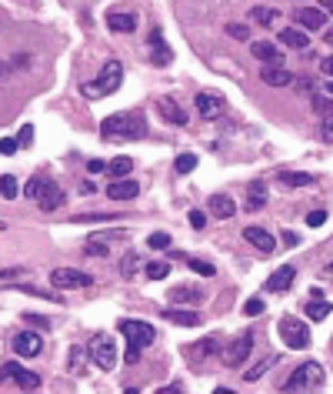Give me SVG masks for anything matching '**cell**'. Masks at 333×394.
<instances>
[{
    "instance_id": "cell-9",
    "label": "cell",
    "mask_w": 333,
    "mask_h": 394,
    "mask_svg": "<svg viewBox=\"0 0 333 394\" xmlns=\"http://www.w3.org/2000/svg\"><path fill=\"white\" fill-rule=\"evenodd\" d=\"M194 104H197V114H200L204 121H213V117H224V114H227V101H224L217 90H204V94H197V97H194Z\"/></svg>"
},
{
    "instance_id": "cell-31",
    "label": "cell",
    "mask_w": 333,
    "mask_h": 394,
    "mask_svg": "<svg viewBox=\"0 0 333 394\" xmlns=\"http://www.w3.org/2000/svg\"><path fill=\"white\" fill-rule=\"evenodd\" d=\"M0 194H3V201H14V197L21 194V187H17V177H14V174H3V177H0Z\"/></svg>"
},
{
    "instance_id": "cell-15",
    "label": "cell",
    "mask_w": 333,
    "mask_h": 394,
    "mask_svg": "<svg viewBox=\"0 0 333 394\" xmlns=\"http://www.w3.org/2000/svg\"><path fill=\"white\" fill-rule=\"evenodd\" d=\"M64 201H67V194H64V187L57 184V181H47L44 190H40V197H37V204H40L44 210H57Z\"/></svg>"
},
{
    "instance_id": "cell-8",
    "label": "cell",
    "mask_w": 333,
    "mask_h": 394,
    "mask_svg": "<svg viewBox=\"0 0 333 394\" xmlns=\"http://www.w3.org/2000/svg\"><path fill=\"white\" fill-rule=\"evenodd\" d=\"M250 351H254V334H237V338L227 344V351H224V365H227V368H240V365L250 358Z\"/></svg>"
},
{
    "instance_id": "cell-27",
    "label": "cell",
    "mask_w": 333,
    "mask_h": 394,
    "mask_svg": "<svg viewBox=\"0 0 333 394\" xmlns=\"http://www.w3.org/2000/svg\"><path fill=\"white\" fill-rule=\"evenodd\" d=\"M247 210H256V208H263V201H267V184L263 181H254V184L247 187Z\"/></svg>"
},
{
    "instance_id": "cell-33",
    "label": "cell",
    "mask_w": 333,
    "mask_h": 394,
    "mask_svg": "<svg viewBox=\"0 0 333 394\" xmlns=\"http://www.w3.org/2000/svg\"><path fill=\"white\" fill-rule=\"evenodd\" d=\"M167 274H170V264H167V261H154V264H147V278H150V281H163Z\"/></svg>"
},
{
    "instance_id": "cell-10",
    "label": "cell",
    "mask_w": 333,
    "mask_h": 394,
    "mask_svg": "<svg viewBox=\"0 0 333 394\" xmlns=\"http://www.w3.org/2000/svg\"><path fill=\"white\" fill-rule=\"evenodd\" d=\"M0 381H14V384H21L27 391H37V388H40V378H37L34 371L21 368V365H3V368H0Z\"/></svg>"
},
{
    "instance_id": "cell-60",
    "label": "cell",
    "mask_w": 333,
    "mask_h": 394,
    "mask_svg": "<svg viewBox=\"0 0 333 394\" xmlns=\"http://www.w3.org/2000/svg\"><path fill=\"white\" fill-rule=\"evenodd\" d=\"M323 278H333V264H327V267H323Z\"/></svg>"
},
{
    "instance_id": "cell-13",
    "label": "cell",
    "mask_w": 333,
    "mask_h": 394,
    "mask_svg": "<svg viewBox=\"0 0 333 394\" xmlns=\"http://www.w3.org/2000/svg\"><path fill=\"white\" fill-rule=\"evenodd\" d=\"M147 44H150V57H154L157 67H167V64L174 60V51H170V44L163 40V34H160V30L150 34V40H147Z\"/></svg>"
},
{
    "instance_id": "cell-42",
    "label": "cell",
    "mask_w": 333,
    "mask_h": 394,
    "mask_svg": "<svg viewBox=\"0 0 333 394\" xmlns=\"http://www.w3.org/2000/svg\"><path fill=\"white\" fill-rule=\"evenodd\" d=\"M17 147H21V140H14V137H3V140H0V154H3V158L17 154Z\"/></svg>"
},
{
    "instance_id": "cell-54",
    "label": "cell",
    "mask_w": 333,
    "mask_h": 394,
    "mask_svg": "<svg viewBox=\"0 0 333 394\" xmlns=\"http://www.w3.org/2000/svg\"><path fill=\"white\" fill-rule=\"evenodd\" d=\"M297 244H300V237H297V234H287V231H283V247H297Z\"/></svg>"
},
{
    "instance_id": "cell-38",
    "label": "cell",
    "mask_w": 333,
    "mask_h": 394,
    "mask_svg": "<svg viewBox=\"0 0 333 394\" xmlns=\"http://www.w3.org/2000/svg\"><path fill=\"white\" fill-rule=\"evenodd\" d=\"M174 167H177V174H190V171L197 167V154H180Z\"/></svg>"
},
{
    "instance_id": "cell-24",
    "label": "cell",
    "mask_w": 333,
    "mask_h": 394,
    "mask_svg": "<svg viewBox=\"0 0 333 394\" xmlns=\"http://www.w3.org/2000/svg\"><path fill=\"white\" fill-rule=\"evenodd\" d=\"M280 184L283 187H313L317 177H313V174H304V171H283Z\"/></svg>"
},
{
    "instance_id": "cell-19",
    "label": "cell",
    "mask_w": 333,
    "mask_h": 394,
    "mask_svg": "<svg viewBox=\"0 0 333 394\" xmlns=\"http://www.w3.org/2000/svg\"><path fill=\"white\" fill-rule=\"evenodd\" d=\"M243 237H247L254 247H260L263 254H274V247H277V241L270 237V231H263V227H256V224H250V227L243 231Z\"/></svg>"
},
{
    "instance_id": "cell-48",
    "label": "cell",
    "mask_w": 333,
    "mask_h": 394,
    "mask_svg": "<svg viewBox=\"0 0 333 394\" xmlns=\"http://www.w3.org/2000/svg\"><path fill=\"white\" fill-rule=\"evenodd\" d=\"M190 224H194V227H204V224H207L204 210H190Z\"/></svg>"
},
{
    "instance_id": "cell-23",
    "label": "cell",
    "mask_w": 333,
    "mask_h": 394,
    "mask_svg": "<svg viewBox=\"0 0 333 394\" xmlns=\"http://www.w3.org/2000/svg\"><path fill=\"white\" fill-rule=\"evenodd\" d=\"M163 317L180 324V328H197L200 324V317L194 315V311H183V308H163Z\"/></svg>"
},
{
    "instance_id": "cell-49",
    "label": "cell",
    "mask_w": 333,
    "mask_h": 394,
    "mask_svg": "<svg viewBox=\"0 0 333 394\" xmlns=\"http://www.w3.org/2000/svg\"><path fill=\"white\" fill-rule=\"evenodd\" d=\"M107 167H110V164H103V160H90V164H87V171H90V174H103Z\"/></svg>"
},
{
    "instance_id": "cell-40",
    "label": "cell",
    "mask_w": 333,
    "mask_h": 394,
    "mask_svg": "<svg viewBox=\"0 0 333 394\" xmlns=\"http://www.w3.org/2000/svg\"><path fill=\"white\" fill-rule=\"evenodd\" d=\"M154 251H167L170 247V234H163V231H157V234H150V241H147Z\"/></svg>"
},
{
    "instance_id": "cell-12",
    "label": "cell",
    "mask_w": 333,
    "mask_h": 394,
    "mask_svg": "<svg viewBox=\"0 0 333 394\" xmlns=\"http://www.w3.org/2000/svg\"><path fill=\"white\" fill-rule=\"evenodd\" d=\"M293 21H297V27H304V30H323L327 10H323V7H300V10L293 14Z\"/></svg>"
},
{
    "instance_id": "cell-61",
    "label": "cell",
    "mask_w": 333,
    "mask_h": 394,
    "mask_svg": "<svg viewBox=\"0 0 333 394\" xmlns=\"http://www.w3.org/2000/svg\"><path fill=\"white\" fill-rule=\"evenodd\" d=\"M327 94H330V97H333V77H330V84H327Z\"/></svg>"
},
{
    "instance_id": "cell-41",
    "label": "cell",
    "mask_w": 333,
    "mask_h": 394,
    "mask_svg": "<svg viewBox=\"0 0 333 394\" xmlns=\"http://www.w3.org/2000/svg\"><path fill=\"white\" fill-rule=\"evenodd\" d=\"M274 361H277V358H274V354H270V358H267V361H263V365H260V368H250V371H247V374H243V378H247V381H256V378H260V374H267V368H270V365H274Z\"/></svg>"
},
{
    "instance_id": "cell-25",
    "label": "cell",
    "mask_w": 333,
    "mask_h": 394,
    "mask_svg": "<svg viewBox=\"0 0 333 394\" xmlns=\"http://www.w3.org/2000/svg\"><path fill=\"white\" fill-rule=\"evenodd\" d=\"M250 51H254L256 60H270V64H277V60H280V47H277V44H270V40H256V44H250Z\"/></svg>"
},
{
    "instance_id": "cell-45",
    "label": "cell",
    "mask_w": 333,
    "mask_h": 394,
    "mask_svg": "<svg viewBox=\"0 0 333 394\" xmlns=\"http://www.w3.org/2000/svg\"><path fill=\"white\" fill-rule=\"evenodd\" d=\"M320 137H323L327 144H333V114H330V117H323V124H320Z\"/></svg>"
},
{
    "instance_id": "cell-5",
    "label": "cell",
    "mask_w": 333,
    "mask_h": 394,
    "mask_svg": "<svg viewBox=\"0 0 333 394\" xmlns=\"http://www.w3.org/2000/svg\"><path fill=\"white\" fill-rule=\"evenodd\" d=\"M120 334L127 338L130 347H150V344L157 341V331H154V324H147V321H137V317H124L120 321Z\"/></svg>"
},
{
    "instance_id": "cell-50",
    "label": "cell",
    "mask_w": 333,
    "mask_h": 394,
    "mask_svg": "<svg viewBox=\"0 0 333 394\" xmlns=\"http://www.w3.org/2000/svg\"><path fill=\"white\" fill-rule=\"evenodd\" d=\"M320 71H323L327 77H333V53H330V57H323V60H320Z\"/></svg>"
},
{
    "instance_id": "cell-52",
    "label": "cell",
    "mask_w": 333,
    "mask_h": 394,
    "mask_svg": "<svg viewBox=\"0 0 333 394\" xmlns=\"http://www.w3.org/2000/svg\"><path fill=\"white\" fill-rule=\"evenodd\" d=\"M217 347H220V341H217V338H210V341H204V344H200V351H204V354H213Z\"/></svg>"
},
{
    "instance_id": "cell-16",
    "label": "cell",
    "mask_w": 333,
    "mask_h": 394,
    "mask_svg": "<svg viewBox=\"0 0 333 394\" xmlns=\"http://www.w3.org/2000/svg\"><path fill=\"white\" fill-rule=\"evenodd\" d=\"M137 194H140V184L130 181V177H117L114 184L107 187V197H110V201H130V197H137Z\"/></svg>"
},
{
    "instance_id": "cell-57",
    "label": "cell",
    "mask_w": 333,
    "mask_h": 394,
    "mask_svg": "<svg viewBox=\"0 0 333 394\" xmlns=\"http://www.w3.org/2000/svg\"><path fill=\"white\" fill-rule=\"evenodd\" d=\"M3 77H10V64H3V60H0V80Z\"/></svg>"
},
{
    "instance_id": "cell-4",
    "label": "cell",
    "mask_w": 333,
    "mask_h": 394,
    "mask_svg": "<svg viewBox=\"0 0 333 394\" xmlns=\"http://www.w3.org/2000/svg\"><path fill=\"white\" fill-rule=\"evenodd\" d=\"M87 354H90V365H97L101 371H114L117 368V341L110 334H94L87 344Z\"/></svg>"
},
{
    "instance_id": "cell-20",
    "label": "cell",
    "mask_w": 333,
    "mask_h": 394,
    "mask_svg": "<svg viewBox=\"0 0 333 394\" xmlns=\"http://www.w3.org/2000/svg\"><path fill=\"white\" fill-rule=\"evenodd\" d=\"M293 278H297V267L283 264V267H277V271L267 278V291H287L290 284H293Z\"/></svg>"
},
{
    "instance_id": "cell-47",
    "label": "cell",
    "mask_w": 333,
    "mask_h": 394,
    "mask_svg": "<svg viewBox=\"0 0 333 394\" xmlns=\"http://www.w3.org/2000/svg\"><path fill=\"white\" fill-rule=\"evenodd\" d=\"M120 271H124V274H133V271H137V254H127V258H124V261H120Z\"/></svg>"
},
{
    "instance_id": "cell-35",
    "label": "cell",
    "mask_w": 333,
    "mask_h": 394,
    "mask_svg": "<svg viewBox=\"0 0 333 394\" xmlns=\"http://www.w3.org/2000/svg\"><path fill=\"white\" fill-rule=\"evenodd\" d=\"M77 224H103V221H117V214H77Z\"/></svg>"
},
{
    "instance_id": "cell-39",
    "label": "cell",
    "mask_w": 333,
    "mask_h": 394,
    "mask_svg": "<svg viewBox=\"0 0 333 394\" xmlns=\"http://www.w3.org/2000/svg\"><path fill=\"white\" fill-rule=\"evenodd\" d=\"M44 184H47V177H30V181H27V187H24V194L37 201V197H40V190H44Z\"/></svg>"
},
{
    "instance_id": "cell-14",
    "label": "cell",
    "mask_w": 333,
    "mask_h": 394,
    "mask_svg": "<svg viewBox=\"0 0 333 394\" xmlns=\"http://www.w3.org/2000/svg\"><path fill=\"white\" fill-rule=\"evenodd\" d=\"M260 80H263L267 87H287V84H293V74L277 60V64H270V67L260 71Z\"/></svg>"
},
{
    "instance_id": "cell-51",
    "label": "cell",
    "mask_w": 333,
    "mask_h": 394,
    "mask_svg": "<svg viewBox=\"0 0 333 394\" xmlns=\"http://www.w3.org/2000/svg\"><path fill=\"white\" fill-rule=\"evenodd\" d=\"M80 358H83V351H80V347H74V351H70V371L80 368Z\"/></svg>"
},
{
    "instance_id": "cell-2",
    "label": "cell",
    "mask_w": 333,
    "mask_h": 394,
    "mask_svg": "<svg viewBox=\"0 0 333 394\" xmlns=\"http://www.w3.org/2000/svg\"><path fill=\"white\" fill-rule=\"evenodd\" d=\"M323 381H327L323 368H320L317 361H304V365H297L293 374L287 378L283 391H313V388H323Z\"/></svg>"
},
{
    "instance_id": "cell-44",
    "label": "cell",
    "mask_w": 333,
    "mask_h": 394,
    "mask_svg": "<svg viewBox=\"0 0 333 394\" xmlns=\"http://www.w3.org/2000/svg\"><path fill=\"white\" fill-rule=\"evenodd\" d=\"M227 34H230V37H237V40H247V37H250L247 24H227Z\"/></svg>"
},
{
    "instance_id": "cell-59",
    "label": "cell",
    "mask_w": 333,
    "mask_h": 394,
    "mask_svg": "<svg viewBox=\"0 0 333 394\" xmlns=\"http://www.w3.org/2000/svg\"><path fill=\"white\" fill-rule=\"evenodd\" d=\"M323 40H327V44H330V47H333V27H330V30H327V34H323Z\"/></svg>"
},
{
    "instance_id": "cell-55",
    "label": "cell",
    "mask_w": 333,
    "mask_h": 394,
    "mask_svg": "<svg viewBox=\"0 0 333 394\" xmlns=\"http://www.w3.org/2000/svg\"><path fill=\"white\" fill-rule=\"evenodd\" d=\"M14 278H21V271H17V267H10V271H0V281H14Z\"/></svg>"
},
{
    "instance_id": "cell-21",
    "label": "cell",
    "mask_w": 333,
    "mask_h": 394,
    "mask_svg": "<svg viewBox=\"0 0 333 394\" xmlns=\"http://www.w3.org/2000/svg\"><path fill=\"white\" fill-rule=\"evenodd\" d=\"M280 44H287L290 51H307V30L304 27H283L280 30Z\"/></svg>"
},
{
    "instance_id": "cell-32",
    "label": "cell",
    "mask_w": 333,
    "mask_h": 394,
    "mask_svg": "<svg viewBox=\"0 0 333 394\" xmlns=\"http://www.w3.org/2000/svg\"><path fill=\"white\" fill-rule=\"evenodd\" d=\"M10 288L27 291V294H34V297H47V301H60V294H57V291H47V288H34V284H10Z\"/></svg>"
},
{
    "instance_id": "cell-34",
    "label": "cell",
    "mask_w": 333,
    "mask_h": 394,
    "mask_svg": "<svg viewBox=\"0 0 333 394\" xmlns=\"http://www.w3.org/2000/svg\"><path fill=\"white\" fill-rule=\"evenodd\" d=\"M313 110H317L320 117H330L333 114V97L330 94H327V97H317V94H313Z\"/></svg>"
},
{
    "instance_id": "cell-28",
    "label": "cell",
    "mask_w": 333,
    "mask_h": 394,
    "mask_svg": "<svg viewBox=\"0 0 333 394\" xmlns=\"http://www.w3.org/2000/svg\"><path fill=\"white\" fill-rule=\"evenodd\" d=\"M247 17H250L254 24H260V27H274V21H277L280 14H277L274 7H254V10L247 14Z\"/></svg>"
},
{
    "instance_id": "cell-26",
    "label": "cell",
    "mask_w": 333,
    "mask_h": 394,
    "mask_svg": "<svg viewBox=\"0 0 333 394\" xmlns=\"http://www.w3.org/2000/svg\"><path fill=\"white\" fill-rule=\"evenodd\" d=\"M200 297H204L200 288H174L170 291V301H174V304H197Z\"/></svg>"
},
{
    "instance_id": "cell-7",
    "label": "cell",
    "mask_w": 333,
    "mask_h": 394,
    "mask_svg": "<svg viewBox=\"0 0 333 394\" xmlns=\"http://www.w3.org/2000/svg\"><path fill=\"white\" fill-rule=\"evenodd\" d=\"M51 284L57 291H70V288H90L94 284V278L87 274V271H80V267H57L51 274Z\"/></svg>"
},
{
    "instance_id": "cell-18",
    "label": "cell",
    "mask_w": 333,
    "mask_h": 394,
    "mask_svg": "<svg viewBox=\"0 0 333 394\" xmlns=\"http://www.w3.org/2000/svg\"><path fill=\"white\" fill-rule=\"evenodd\" d=\"M207 210H210L213 217L227 221V217H233V214H237V204H233V197H227V194H213V197L207 201Z\"/></svg>"
},
{
    "instance_id": "cell-11",
    "label": "cell",
    "mask_w": 333,
    "mask_h": 394,
    "mask_svg": "<svg viewBox=\"0 0 333 394\" xmlns=\"http://www.w3.org/2000/svg\"><path fill=\"white\" fill-rule=\"evenodd\" d=\"M14 351H17L21 358H37V354L44 351V338H40L37 331H21V334L14 338Z\"/></svg>"
},
{
    "instance_id": "cell-3",
    "label": "cell",
    "mask_w": 333,
    "mask_h": 394,
    "mask_svg": "<svg viewBox=\"0 0 333 394\" xmlns=\"http://www.w3.org/2000/svg\"><path fill=\"white\" fill-rule=\"evenodd\" d=\"M120 84H124V67H120V60H107L103 71H101V77L94 80V84H87L83 94H90V97H110Z\"/></svg>"
},
{
    "instance_id": "cell-43",
    "label": "cell",
    "mask_w": 333,
    "mask_h": 394,
    "mask_svg": "<svg viewBox=\"0 0 333 394\" xmlns=\"http://www.w3.org/2000/svg\"><path fill=\"white\" fill-rule=\"evenodd\" d=\"M27 324H34V328H40V331H51V317H40V315H30L27 311Z\"/></svg>"
},
{
    "instance_id": "cell-37",
    "label": "cell",
    "mask_w": 333,
    "mask_h": 394,
    "mask_svg": "<svg viewBox=\"0 0 333 394\" xmlns=\"http://www.w3.org/2000/svg\"><path fill=\"white\" fill-rule=\"evenodd\" d=\"M263 311H267V301H263V297H250V301L243 304V315L247 317H256V315H263Z\"/></svg>"
},
{
    "instance_id": "cell-30",
    "label": "cell",
    "mask_w": 333,
    "mask_h": 394,
    "mask_svg": "<svg viewBox=\"0 0 333 394\" xmlns=\"http://www.w3.org/2000/svg\"><path fill=\"white\" fill-rule=\"evenodd\" d=\"M130 171H133V160L127 154H120V158L110 160V167H107V174H114V177H127Z\"/></svg>"
},
{
    "instance_id": "cell-56",
    "label": "cell",
    "mask_w": 333,
    "mask_h": 394,
    "mask_svg": "<svg viewBox=\"0 0 333 394\" xmlns=\"http://www.w3.org/2000/svg\"><path fill=\"white\" fill-rule=\"evenodd\" d=\"M30 140H34V127L27 124L24 131H21V144H30Z\"/></svg>"
},
{
    "instance_id": "cell-58",
    "label": "cell",
    "mask_w": 333,
    "mask_h": 394,
    "mask_svg": "<svg viewBox=\"0 0 333 394\" xmlns=\"http://www.w3.org/2000/svg\"><path fill=\"white\" fill-rule=\"evenodd\" d=\"M320 7H323V10H327V14H333V0H323V3H320Z\"/></svg>"
},
{
    "instance_id": "cell-36",
    "label": "cell",
    "mask_w": 333,
    "mask_h": 394,
    "mask_svg": "<svg viewBox=\"0 0 333 394\" xmlns=\"http://www.w3.org/2000/svg\"><path fill=\"white\" fill-rule=\"evenodd\" d=\"M187 264H190V267H194L200 278H213V274H217V271H213V264H210V261H200V258H187Z\"/></svg>"
},
{
    "instance_id": "cell-29",
    "label": "cell",
    "mask_w": 333,
    "mask_h": 394,
    "mask_svg": "<svg viewBox=\"0 0 333 394\" xmlns=\"http://www.w3.org/2000/svg\"><path fill=\"white\" fill-rule=\"evenodd\" d=\"M330 311H333V308L323 301V297H310V304H307V317H310V321H323Z\"/></svg>"
},
{
    "instance_id": "cell-22",
    "label": "cell",
    "mask_w": 333,
    "mask_h": 394,
    "mask_svg": "<svg viewBox=\"0 0 333 394\" xmlns=\"http://www.w3.org/2000/svg\"><path fill=\"white\" fill-rule=\"evenodd\" d=\"M107 27L114 34H133L137 30V14H110L107 17Z\"/></svg>"
},
{
    "instance_id": "cell-46",
    "label": "cell",
    "mask_w": 333,
    "mask_h": 394,
    "mask_svg": "<svg viewBox=\"0 0 333 394\" xmlns=\"http://www.w3.org/2000/svg\"><path fill=\"white\" fill-rule=\"evenodd\" d=\"M327 221V210H310L307 214V227H320Z\"/></svg>"
},
{
    "instance_id": "cell-62",
    "label": "cell",
    "mask_w": 333,
    "mask_h": 394,
    "mask_svg": "<svg viewBox=\"0 0 333 394\" xmlns=\"http://www.w3.org/2000/svg\"><path fill=\"white\" fill-rule=\"evenodd\" d=\"M3 227H7V224H3V221H0V231H3Z\"/></svg>"
},
{
    "instance_id": "cell-1",
    "label": "cell",
    "mask_w": 333,
    "mask_h": 394,
    "mask_svg": "<svg viewBox=\"0 0 333 394\" xmlns=\"http://www.w3.org/2000/svg\"><path fill=\"white\" fill-rule=\"evenodd\" d=\"M101 134L107 140H140L147 137V121L140 110H124V114H110L101 124Z\"/></svg>"
},
{
    "instance_id": "cell-53",
    "label": "cell",
    "mask_w": 333,
    "mask_h": 394,
    "mask_svg": "<svg viewBox=\"0 0 333 394\" xmlns=\"http://www.w3.org/2000/svg\"><path fill=\"white\" fill-rule=\"evenodd\" d=\"M140 361V347H130L127 344V365H137Z\"/></svg>"
},
{
    "instance_id": "cell-6",
    "label": "cell",
    "mask_w": 333,
    "mask_h": 394,
    "mask_svg": "<svg viewBox=\"0 0 333 394\" xmlns=\"http://www.w3.org/2000/svg\"><path fill=\"white\" fill-rule=\"evenodd\" d=\"M277 331H280V338L287 347H293V351H304L310 347V328L300 321V317H280V324H277Z\"/></svg>"
},
{
    "instance_id": "cell-17",
    "label": "cell",
    "mask_w": 333,
    "mask_h": 394,
    "mask_svg": "<svg viewBox=\"0 0 333 394\" xmlns=\"http://www.w3.org/2000/svg\"><path fill=\"white\" fill-rule=\"evenodd\" d=\"M160 114H163V121L167 124H174V127H183L187 124V114H183V107L174 101V97H160Z\"/></svg>"
}]
</instances>
